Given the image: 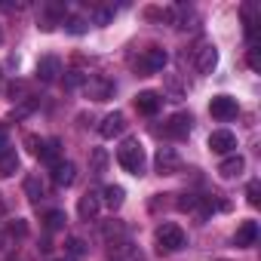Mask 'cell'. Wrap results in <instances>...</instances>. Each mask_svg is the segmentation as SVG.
<instances>
[{
	"mask_svg": "<svg viewBox=\"0 0 261 261\" xmlns=\"http://www.w3.org/2000/svg\"><path fill=\"white\" fill-rule=\"evenodd\" d=\"M117 160H120V166H123L129 175H145L148 157H145V148H142L139 139H126V142L117 148Z\"/></svg>",
	"mask_w": 261,
	"mask_h": 261,
	"instance_id": "obj_1",
	"label": "cell"
},
{
	"mask_svg": "<svg viewBox=\"0 0 261 261\" xmlns=\"http://www.w3.org/2000/svg\"><path fill=\"white\" fill-rule=\"evenodd\" d=\"M154 240H157V249L160 252H178L188 243V237H185V230L178 224H160L157 233H154Z\"/></svg>",
	"mask_w": 261,
	"mask_h": 261,
	"instance_id": "obj_2",
	"label": "cell"
},
{
	"mask_svg": "<svg viewBox=\"0 0 261 261\" xmlns=\"http://www.w3.org/2000/svg\"><path fill=\"white\" fill-rule=\"evenodd\" d=\"M191 59H194V68H197L200 74H212L215 65H218V49H215L212 40H200V43L194 46Z\"/></svg>",
	"mask_w": 261,
	"mask_h": 261,
	"instance_id": "obj_3",
	"label": "cell"
},
{
	"mask_svg": "<svg viewBox=\"0 0 261 261\" xmlns=\"http://www.w3.org/2000/svg\"><path fill=\"white\" fill-rule=\"evenodd\" d=\"M133 65H136V71H139V74H157V71H163V68H166V53H163L160 46H148V49H145Z\"/></svg>",
	"mask_w": 261,
	"mask_h": 261,
	"instance_id": "obj_4",
	"label": "cell"
},
{
	"mask_svg": "<svg viewBox=\"0 0 261 261\" xmlns=\"http://www.w3.org/2000/svg\"><path fill=\"white\" fill-rule=\"evenodd\" d=\"M209 114H212L215 120H221V123L233 120V117L240 114V108H237V98H230V95H215V98L209 101Z\"/></svg>",
	"mask_w": 261,
	"mask_h": 261,
	"instance_id": "obj_5",
	"label": "cell"
},
{
	"mask_svg": "<svg viewBox=\"0 0 261 261\" xmlns=\"http://www.w3.org/2000/svg\"><path fill=\"white\" fill-rule=\"evenodd\" d=\"M154 166H157L160 175H175V172L181 169V160H178V154H175L172 148H160L157 157H154Z\"/></svg>",
	"mask_w": 261,
	"mask_h": 261,
	"instance_id": "obj_6",
	"label": "cell"
},
{
	"mask_svg": "<svg viewBox=\"0 0 261 261\" xmlns=\"http://www.w3.org/2000/svg\"><path fill=\"white\" fill-rule=\"evenodd\" d=\"M37 22H40V28H43V31H53L56 25H62V22H65V7H62V4H43V7H40V19H37Z\"/></svg>",
	"mask_w": 261,
	"mask_h": 261,
	"instance_id": "obj_7",
	"label": "cell"
},
{
	"mask_svg": "<svg viewBox=\"0 0 261 261\" xmlns=\"http://www.w3.org/2000/svg\"><path fill=\"white\" fill-rule=\"evenodd\" d=\"M98 133H101V139H114V136H123V133H126V117H123L120 111L108 114V117L101 120V126H98Z\"/></svg>",
	"mask_w": 261,
	"mask_h": 261,
	"instance_id": "obj_8",
	"label": "cell"
},
{
	"mask_svg": "<svg viewBox=\"0 0 261 261\" xmlns=\"http://www.w3.org/2000/svg\"><path fill=\"white\" fill-rule=\"evenodd\" d=\"M191 114H175L166 126H163V133L169 136V139H188V133H191Z\"/></svg>",
	"mask_w": 261,
	"mask_h": 261,
	"instance_id": "obj_9",
	"label": "cell"
},
{
	"mask_svg": "<svg viewBox=\"0 0 261 261\" xmlns=\"http://www.w3.org/2000/svg\"><path fill=\"white\" fill-rule=\"evenodd\" d=\"M209 148H212L215 154H230V151L237 148V136L227 133V129H218V133L209 136Z\"/></svg>",
	"mask_w": 261,
	"mask_h": 261,
	"instance_id": "obj_10",
	"label": "cell"
},
{
	"mask_svg": "<svg viewBox=\"0 0 261 261\" xmlns=\"http://www.w3.org/2000/svg\"><path fill=\"white\" fill-rule=\"evenodd\" d=\"M160 105H163V98H160L157 92H151V89H145V92L136 95V108H139V114H145V117H154V114L160 111Z\"/></svg>",
	"mask_w": 261,
	"mask_h": 261,
	"instance_id": "obj_11",
	"label": "cell"
},
{
	"mask_svg": "<svg viewBox=\"0 0 261 261\" xmlns=\"http://www.w3.org/2000/svg\"><path fill=\"white\" fill-rule=\"evenodd\" d=\"M243 169H246V160H243L240 154H227V157L221 160V166H218V175L230 181V178H240Z\"/></svg>",
	"mask_w": 261,
	"mask_h": 261,
	"instance_id": "obj_12",
	"label": "cell"
},
{
	"mask_svg": "<svg viewBox=\"0 0 261 261\" xmlns=\"http://www.w3.org/2000/svg\"><path fill=\"white\" fill-rule=\"evenodd\" d=\"M98 209H101V197L98 194H83L80 197V203H77V212H80V218L83 221H95V215H98Z\"/></svg>",
	"mask_w": 261,
	"mask_h": 261,
	"instance_id": "obj_13",
	"label": "cell"
},
{
	"mask_svg": "<svg viewBox=\"0 0 261 261\" xmlns=\"http://www.w3.org/2000/svg\"><path fill=\"white\" fill-rule=\"evenodd\" d=\"M86 92H89L95 101H105V98H111L114 83H111V80H105V77H86Z\"/></svg>",
	"mask_w": 261,
	"mask_h": 261,
	"instance_id": "obj_14",
	"label": "cell"
},
{
	"mask_svg": "<svg viewBox=\"0 0 261 261\" xmlns=\"http://www.w3.org/2000/svg\"><path fill=\"white\" fill-rule=\"evenodd\" d=\"M233 243H237L240 249H249V246H255V243H258V221H243V224L237 227V237H233Z\"/></svg>",
	"mask_w": 261,
	"mask_h": 261,
	"instance_id": "obj_15",
	"label": "cell"
},
{
	"mask_svg": "<svg viewBox=\"0 0 261 261\" xmlns=\"http://www.w3.org/2000/svg\"><path fill=\"white\" fill-rule=\"evenodd\" d=\"M37 157H40L43 163H49V166L62 163V142H59V139H46V142H40Z\"/></svg>",
	"mask_w": 261,
	"mask_h": 261,
	"instance_id": "obj_16",
	"label": "cell"
},
{
	"mask_svg": "<svg viewBox=\"0 0 261 261\" xmlns=\"http://www.w3.org/2000/svg\"><path fill=\"white\" fill-rule=\"evenodd\" d=\"M59 74H62V62H59L56 56H43V59L37 62V77H40V80L49 83V80H56Z\"/></svg>",
	"mask_w": 261,
	"mask_h": 261,
	"instance_id": "obj_17",
	"label": "cell"
},
{
	"mask_svg": "<svg viewBox=\"0 0 261 261\" xmlns=\"http://www.w3.org/2000/svg\"><path fill=\"white\" fill-rule=\"evenodd\" d=\"M74 178H77V169H74V163L62 160V163H56V166H53V181H56L59 188H68V185H74Z\"/></svg>",
	"mask_w": 261,
	"mask_h": 261,
	"instance_id": "obj_18",
	"label": "cell"
},
{
	"mask_svg": "<svg viewBox=\"0 0 261 261\" xmlns=\"http://www.w3.org/2000/svg\"><path fill=\"white\" fill-rule=\"evenodd\" d=\"M16 172H19V154H16V148H4L0 151V175L10 178Z\"/></svg>",
	"mask_w": 261,
	"mask_h": 261,
	"instance_id": "obj_19",
	"label": "cell"
},
{
	"mask_svg": "<svg viewBox=\"0 0 261 261\" xmlns=\"http://www.w3.org/2000/svg\"><path fill=\"white\" fill-rule=\"evenodd\" d=\"M101 200H105V206H108V209H120V206H123V200H126V191H123L120 185H108V188L101 191Z\"/></svg>",
	"mask_w": 261,
	"mask_h": 261,
	"instance_id": "obj_20",
	"label": "cell"
},
{
	"mask_svg": "<svg viewBox=\"0 0 261 261\" xmlns=\"http://www.w3.org/2000/svg\"><path fill=\"white\" fill-rule=\"evenodd\" d=\"M25 194H28L31 200H40V197L46 194L43 178H40V175H28V178H25Z\"/></svg>",
	"mask_w": 261,
	"mask_h": 261,
	"instance_id": "obj_21",
	"label": "cell"
},
{
	"mask_svg": "<svg viewBox=\"0 0 261 261\" xmlns=\"http://www.w3.org/2000/svg\"><path fill=\"white\" fill-rule=\"evenodd\" d=\"M65 31H71V34H83L89 25H86V19H80V16H65Z\"/></svg>",
	"mask_w": 261,
	"mask_h": 261,
	"instance_id": "obj_22",
	"label": "cell"
},
{
	"mask_svg": "<svg viewBox=\"0 0 261 261\" xmlns=\"http://www.w3.org/2000/svg\"><path fill=\"white\" fill-rule=\"evenodd\" d=\"M65 249H68V255H71V258H80V255L86 252V243H83L80 237H68V243H65Z\"/></svg>",
	"mask_w": 261,
	"mask_h": 261,
	"instance_id": "obj_23",
	"label": "cell"
},
{
	"mask_svg": "<svg viewBox=\"0 0 261 261\" xmlns=\"http://www.w3.org/2000/svg\"><path fill=\"white\" fill-rule=\"evenodd\" d=\"M105 166H108V154H105L101 148H95V151H92V172L98 175V172H105Z\"/></svg>",
	"mask_w": 261,
	"mask_h": 261,
	"instance_id": "obj_24",
	"label": "cell"
},
{
	"mask_svg": "<svg viewBox=\"0 0 261 261\" xmlns=\"http://www.w3.org/2000/svg\"><path fill=\"white\" fill-rule=\"evenodd\" d=\"M111 16H114V10H111V7H95V10H92V22H95V25L111 22Z\"/></svg>",
	"mask_w": 261,
	"mask_h": 261,
	"instance_id": "obj_25",
	"label": "cell"
},
{
	"mask_svg": "<svg viewBox=\"0 0 261 261\" xmlns=\"http://www.w3.org/2000/svg\"><path fill=\"white\" fill-rule=\"evenodd\" d=\"M46 227H49V230L65 227V212H59V209H56V212H49V215H46Z\"/></svg>",
	"mask_w": 261,
	"mask_h": 261,
	"instance_id": "obj_26",
	"label": "cell"
},
{
	"mask_svg": "<svg viewBox=\"0 0 261 261\" xmlns=\"http://www.w3.org/2000/svg\"><path fill=\"white\" fill-rule=\"evenodd\" d=\"M246 197H249V203H252V206H258V203H261V185H258V181H249Z\"/></svg>",
	"mask_w": 261,
	"mask_h": 261,
	"instance_id": "obj_27",
	"label": "cell"
},
{
	"mask_svg": "<svg viewBox=\"0 0 261 261\" xmlns=\"http://www.w3.org/2000/svg\"><path fill=\"white\" fill-rule=\"evenodd\" d=\"M80 83H86V77H83L80 71H68V74H65V86H68V89H74V86H80Z\"/></svg>",
	"mask_w": 261,
	"mask_h": 261,
	"instance_id": "obj_28",
	"label": "cell"
},
{
	"mask_svg": "<svg viewBox=\"0 0 261 261\" xmlns=\"http://www.w3.org/2000/svg\"><path fill=\"white\" fill-rule=\"evenodd\" d=\"M25 145H28V148L34 151V154L40 151V139H37V136H28V139H25Z\"/></svg>",
	"mask_w": 261,
	"mask_h": 261,
	"instance_id": "obj_29",
	"label": "cell"
},
{
	"mask_svg": "<svg viewBox=\"0 0 261 261\" xmlns=\"http://www.w3.org/2000/svg\"><path fill=\"white\" fill-rule=\"evenodd\" d=\"M10 230H13L16 237H25V230H28V227H25V221H16V224H13Z\"/></svg>",
	"mask_w": 261,
	"mask_h": 261,
	"instance_id": "obj_30",
	"label": "cell"
},
{
	"mask_svg": "<svg viewBox=\"0 0 261 261\" xmlns=\"http://www.w3.org/2000/svg\"><path fill=\"white\" fill-rule=\"evenodd\" d=\"M4 148H10V142H7V126H0V151Z\"/></svg>",
	"mask_w": 261,
	"mask_h": 261,
	"instance_id": "obj_31",
	"label": "cell"
},
{
	"mask_svg": "<svg viewBox=\"0 0 261 261\" xmlns=\"http://www.w3.org/2000/svg\"><path fill=\"white\" fill-rule=\"evenodd\" d=\"M0 249H7V233L0 230Z\"/></svg>",
	"mask_w": 261,
	"mask_h": 261,
	"instance_id": "obj_32",
	"label": "cell"
},
{
	"mask_svg": "<svg viewBox=\"0 0 261 261\" xmlns=\"http://www.w3.org/2000/svg\"><path fill=\"white\" fill-rule=\"evenodd\" d=\"M4 212H7V203H4V197H0V218H4Z\"/></svg>",
	"mask_w": 261,
	"mask_h": 261,
	"instance_id": "obj_33",
	"label": "cell"
},
{
	"mask_svg": "<svg viewBox=\"0 0 261 261\" xmlns=\"http://www.w3.org/2000/svg\"><path fill=\"white\" fill-rule=\"evenodd\" d=\"M49 261H71V258H49Z\"/></svg>",
	"mask_w": 261,
	"mask_h": 261,
	"instance_id": "obj_34",
	"label": "cell"
},
{
	"mask_svg": "<svg viewBox=\"0 0 261 261\" xmlns=\"http://www.w3.org/2000/svg\"><path fill=\"white\" fill-rule=\"evenodd\" d=\"M0 43H4V31H0Z\"/></svg>",
	"mask_w": 261,
	"mask_h": 261,
	"instance_id": "obj_35",
	"label": "cell"
},
{
	"mask_svg": "<svg viewBox=\"0 0 261 261\" xmlns=\"http://www.w3.org/2000/svg\"><path fill=\"white\" fill-rule=\"evenodd\" d=\"M218 261H227V258H218Z\"/></svg>",
	"mask_w": 261,
	"mask_h": 261,
	"instance_id": "obj_36",
	"label": "cell"
},
{
	"mask_svg": "<svg viewBox=\"0 0 261 261\" xmlns=\"http://www.w3.org/2000/svg\"><path fill=\"white\" fill-rule=\"evenodd\" d=\"M13 261H16V258H13Z\"/></svg>",
	"mask_w": 261,
	"mask_h": 261,
	"instance_id": "obj_37",
	"label": "cell"
}]
</instances>
